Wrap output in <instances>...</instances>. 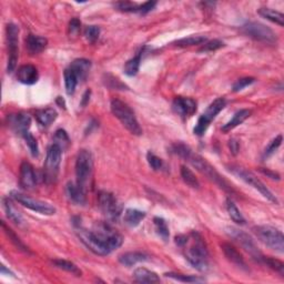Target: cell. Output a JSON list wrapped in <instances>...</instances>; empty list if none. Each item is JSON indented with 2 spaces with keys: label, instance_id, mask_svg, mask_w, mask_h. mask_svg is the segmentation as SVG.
Masks as SVG:
<instances>
[{
  "label": "cell",
  "instance_id": "34",
  "mask_svg": "<svg viewBox=\"0 0 284 284\" xmlns=\"http://www.w3.org/2000/svg\"><path fill=\"white\" fill-rule=\"evenodd\" d=\"M180 174H181L183 181L186 182L188 186L193 188V189H199V187H200L199 180L197 179V176L194 175L193 172L191 171L189 168H187L186 166H182L181 170H180Z\"/></svg>",
  "mask_w": 284,
  "mask_h": 284
},
{
  "label": "cell",
  "instance_id": "2",
  "mask_svg": "<svg viewBox=\"0 0 284 284\" xmlns=\"http://www.w3.org/2000/svg\"><path fill=\"white\" fill-rule=\"evenodd\" d=\"M184 160H187L188 162H190L192 166L203 174L205 175L208 176L209 179L212 180L214 183H217L219 187L222 188V189L228 191V192H233L232 187L226 182V180L223 178V176L220 175V174L216 170V168L211 166V164L206 161L205 159H203L201 156L195 155V153L192 152V150H189V152L187 153V156L184 157Z\"/></svg>",
  "mask_w": 284,
  "mask_h": 284
},
{
  "label": "cell",
  "instance_id": "23",
  "mask_svg": "<svg viewBox=\"0 0 284 284\" xmlns=\"http://www.w3.org/2000/svg\"><path fill=\"white\" fill-rule=\"evenodd\" d=\"M133 278L139 283H159L160 278L156 272L145 268H139L133 272Z\"/></svg>",
  "mask_w": 284,
  "mask_h": 284
},
{
  "label": "cell",
  "instance_id": "24",
  "mask_svg": "<svg viewBox=\"0 0 284 284\" xmlns=\"http://www.w3.org/2000/svg\"><path fill=\"white\" fill-rule=\"evenodd\" d=\"M251 116V111L248 110V109H242L240 111H237V112L234 114L233 118L230 120L229 122H226V124L222 126V131L223 132H229L233 130L234 128H237V126L242 124L247 119Z\"/></svg>",
  "mask_w": 284,
  "mask_h": 284
},
{
  "label": "cell",
  "instance_id": "41",
  "mask_svg": "<svg viewBox=\"0 0 284 284\" xmlns=\"http://www.w3.org/2000/svg\"><path fill=\"white\" fill-rule=\"evenodd\" d=\"M282 140H283V138H282L281 134H279L278 137H275L274 139L270 142V144H268V147L266 148V150H264L263 158L266 159V158H268V157H271L272 155H273V153L278 150L280 145H281Z\"/></svg>",
  "mask_w": 284,
  "mask_h": 284
},
{
  "label": "cell",
  "instance_id": "18",
  "mask_svg": "<svg viewBox=\"0 0 284 284\" xmlns=\"http://www.w3.org/2000/svg\"><path fill=\"white\" fill-rule=\"evenodd\" d=\"M221 248H222V251H223L224 253V255L226 256V259H228L230 262L236 264L237 267L242 268V270H248L247 263H245L243 256L240 254V252L237 251L233 245H231L230 243H222Z\"/></svg>",
  "mask_w": 284,
  "mask_h": 284
},
{
  "label": "cell",
  "instance_id": "52",
  "mask_svg": "<svg viewBox=\"0 0 284 284\" xmlns=\"http://www.w3.org/2000/svg\"><path fill=\"white\" fill-rule=\"evenodd\" d=\"M229 148H230V150H231L232 155L237 156V152H239V150H240V143L236 139H231L229 141Z\"/></svg>",
  "mask_w": 284,
  "mask_h": 284
},
{
  "label": "cell",
  "instance_id": "49",
  "mask_svg": "<svg viewBox=\"0 0 284 284\" xmlns=\"http://www.w3.org/2000/svg\"><path fill=\"white\" fill-rule=\"evenodd\" d=\"M147 160H148L149 166H150L155 171L160 170V169L162 168V166H163V161L161 160L158 156H156L155 153H152V152H148Z\"/></svg>",
  "mask_w": 284,
  "mask_h": 284
},
{
  "label": "cell",
  "instance_id": "29",
  "mask_svg": "<svg viewBox=\"0 0 284 284\" xmlns=\"http://www.w3.org/2000/svg\"><path fill=\"white\" fill-rule=\"evenodd\" d=\"M258 13L260 16H262L263 18L268 19V20L274 22V24L279 25L280 27L284 26V15L279 13V11L273 10L271 8H261L259 9Z\"/></svg>",
  "mask_w": 284,
  "mask_h": 284
},
{
  "label": "cell",
  "instance_id": "10",
  "mask_svg": "<svg viewBox=\"0 0 284 284\" xmlns=\"http://www.w3.org/2000/svg\"><path fill=\"white\" fill-rule=\"evenodd\" d=\"M242 32L252 39L258 40L264 44L273 45L276 42V34L272 29L260 22H248L242 26Z\"/></svg>",
  "mask_w": 284,
  "mask_h": 284
},
{
  "label": "cell",
  "instance_id": "4",
  "mask_svg": "<svg viewBox=\"0 0 284 284\" xmlns=\"http://www.w3.org/2000/svg\"><path fill=\"white\" fill-rule=\"evenodd\" d=\"M94 172V159L89 150L81 149L77 156L76 161V175L77 183L87 190V187L90 186V181Z\"/></svg>",
  "mask_w": 284,
  "mask_h": 284
},
{
  "label": "cell",
  "instance_id": "11",
  "mask_svg": "<svg viewBox=\"0 0 284 284\" xmlns=\"http://www.w3.org/2000/svg\"><path fill=\"white\" fill-rule=\"evenodd\" d=\"M6 32L7 42H8V64H7V71L11 74L16 69L18 61L19 27L15 24H8Z\"/></svg>",
  "mask_w": 284,
  "mask_h": 284
},
{
  "label": "cell",
  "instance_id": "36",
  "mask_svg": "<svg viewBox=\"0 0 284 284\" xmlns=\"http://www.w3.org/2000/svg\"><path fill=\"white\" fill-rule=\"evenodd\" d=\"M140 63H141V53H138L136 57H133L132 59L128 60L125 64V74L126 76H136L139 71L140 68Z\"/></svg>",
  "mask_w": 284,
  "mask_h": 284
},
{
  "label": "cell",
  "instance_id": "15",
  "mask_svg": "<svg viewBox=\"0 0 284 284\" xmlns=\"http://www.w3.org/2000/svg\"><path fill=\"white\" fill-rule=\"evenodd\" d=\"M172 109L180 117H191L197 111V101L193 100L192 98L176 97L172 102Z\"/></svg>",
  "mask_w": 284,
  "mask_h": 284
},
{
  "label": "cell",
  "instance_id": "28",
  "mask_svg": "<svg viewBox=\"0 0 284 284\" xmlns=\"http://www.w3.org/2000/svg\"><path fill=\"white\" fill-rule=\"evenodd\" d=\"M3 206H5L7 217H8L10 220L15 222L16 224L21 225L22 222H24V219H22V216L17 210L16 206L13 205L11 200H9V198H6L5 200H3Z\"/></svg>",
  "mask_w": 284,
  "mask_h": 284
},
{
  "label": "cell",
  "instance_id": "19",
  "mask_svg": "<svg viewBox=\"0 0 284 284\" xmlns=\"http://www.w3.org/2000/svg\"><path fill=\"white\" fill-rule=\"evenodd\" d=\"M67 194L70 200L78 205H84L87 203L86 190L80 187L78 183L69 182L67 184Z\"/></svg>",
  "mask_w": 284,
  "mask_h": 284
},
{
  "label": "cell",
  "instance_id": "6",
  "mask_svg": "<svg viewBox=\"0 0 284 284\" xmlns=\"http://www.w3.org/2000/svg\"><path fill=\"white\" fill-rule=\"evenodd\" d=\"M229 169L233 174L239 176V178L241 180H243L245 183H248L249 186H251V187L254 188V189L258 190L264 198L268 199V200H270L271 202H273V203H278V200H276L275 195H273V193H272L271 191L266 187V184L261 181L260 179H258V176H256L255 174H253L251 171H249V170H247V169L239 167V166H231Z\"/></svg>",
  "mask_w": 284,
  "mask_h": 284
},
{
  "label": "cell",
  "instance_id": "25",
  "mask_svg": "<svg viewBox=\"0 0 284 284\" xmlns=\"http://www.w3.org/2000/svg\"><path fill=\"white\" fill-rule=\"evenodd\" d=\"M57 117H58V113H57V111L52 108H46L36 111L37 121L39 122L42 126H49L56 120Z\"/></svg>",
  "mask_w": 284,
  "mask_h": 284
},
{
  "label": "cell",
  "instance_id": "1",
  "mask_svg": "<svg viewBox=\"0 0 284 284\" xmlns=\"http://www.w3.org/2000/svg\"><path fill=\"white\" fill-rule=\"evenodd\" d=\"M181 248L184 249V256L197 270L205 272L209 268V253L203 237L197 232L187 237V241Z\"/></svg>",
  "mask_w": 284,
  "mask_h": 284
},
{
  "label": "cell",
  "instance_id": "5",
  "mask_svg": "<svg viewBox=\"0 0 284 284\" xmlns=\"http://www.w3.org/2000/svg\"><path fill=\"white\" fill-rule=\"evenodd\" d=\"M253 232L267 247L280 253L284 252V237L280 230L271 225H258L253 228Z\"/></svg>",
  "mask_w": 284,
  "mask_h": 284
},
{
  "label": "cell",
  "instance_id": "9",
  "mask_svg": "<svg viewBox=\"0 0 284 284\" xmlns=\"http://www.w3.org/2000/svg\"><path fill=\"white\" fill-rule=\"evenodd\" d=\"M98 203L102 213L109 221L116 222L119 220L122 212V206L112 193L100 191L98 194Z\"/></svg>",
  "mask_w": 284,
  "mask_h": 284
},
{
  "label": "cell",
  "instance_id": "30",
  "mask_svg": "<svg viewBox=\"0 0 284 284\" xmlns=\"http://www.w3.org/2000/svg\"><path fill=\"white\" fill-rule=\"evenodd\" d=\"M206 42V37L205 36H190L187 38H182L178 41L174 42L176 47L186 48V47H192V46L203 45Z\"/></svg>",
  "mask_w": 284,
  "mask_h": 284
},
{
  "label": "cell",
  "instance_id": "38",
  "mask_svg": "<svg viewBox=\"0 0 284 284\" xmlns=\"http://www.w3.org/2000/svg\"><path fill=\"white\" fill-rule=\"evenodd\" d=\"M53 143L58 145L61 150L64 151L70 144V139H69L67 132L63 129L57 130L55 133V137H53Z\"/></svg>",
  "mask_w": 284,
  "mask_h": 284
},
{
  "label": "cell",
  "instance_id": "44",
  "mask_svg": "<svg viewBox=\"0 0 284 284\" xmlns=\"http://www.w3.org/2000/svg\"><path fill=\"white\" fill-rule=\"evenodd\" d=\"M114 7H116L118 10L124 11V13H138V11H139V5H137V3L131 1L117 2Z\"/></svg>",
  "mask_w": 284,
  "mask_h": 284
},
{
  "label": "cell",
  "instance_id": "53",
  "mask_svg": "<svg viewBox=\"0 0 284 284\" xmlns=\"http://www.w3.org/2000/svg\"><path fill=\"white\" fill-rule=\"evenodd\" d=\"M260 171L262 172L263 174L268 175V178H271V179H273V180H280V174H276V172H273V171L268 170V169H260Z\"/></svg>",
  "mask_w": 284,
  "mask_h": 284
},
{
  "label": "cell",
  "instance_id": "35",
  "mask_svg": "<svg viewBox=\"0 0 284 284\" xmlns=\"http://www.w3.org/2000/svg\"><path fill=\"white\" fill-rule=\"evenodd\" d=\"M226 210H228V213L230 218L236 222L237 224H244L245 223V219L243 218L242 214H241L240 210L237 208V205H234L232 200H226Z\"/></svg>",
  "mask_w": 284,
  "mask_h": 284
},
{
  "label": "cell",
  "instance_id": "13",
  "mask_svg": "<svg viewBox=\"0 0 284 284\" xmlns=\"http://www.w3.org/2000/svg\"><path fill=\"white\" fill-rule=\"evenodd\" d=\"M78 237L81 242L86 245V247L89 249L91 252H94L95 254L97 255H108L110 254V251L106 245H103L100 241H99L92 231H88L86 229L79 228L78 231Z\"/></svg>",
  "mask_w": 284,
  "mask_h": 284
},
{
  "label": "cell",
  "instance_id": "37",
  "mask_svg": "<svg viewBox=\"0 0 284 284\" xmlns=\"http://www.w3.org/2000/svg\"><path fill=\"white\" fill-rule=\"evenodd\" d=\"M153 223H155L157 233H158L164 241H168L169 236H170V232H169V228H168L166 220L162 218L156 217L155 219H153Z\"/></svg>",
  "mask_w": 284,
  "mask_h": 284
},
{
  "label": "cell",
  "instance_id": "40",
  "mask_svg": "<svg viewBox=\"0 0 284 284\" xmlns=\"http://www.w3.org/2000/svg\"><path fill=\"white\" fill-rule=\"evenodd\" d=\"M262 262L266 263L267 266L270 267L271 268H273V270L275 272H278L281 276L284 275V264L282 261L274 258H267V256H263Z\"/></svg>",
  "mask_w": 284,
  "mask_h": 284
},
{
  "label": "cell",
  "instance_id": "42",
  "mask_svg": "<svg viewBox=\"0 0 284 284\" xmlns=\"http://www.w3.org/2000/svg\"><path fill=\"white\" fill-rule=\"evenodd\" d=\"M22 137H24L27 144H28L30 151H32V155L33 157H37L39 155V147H38V142L36 140V138H34L29 131L26 132Z\"/></svg>",
  "mask_w": 284,
  "mask_h": 284
},
{
  "label": "cell",
  "instance_id": "31",
  "mask_svg": "<svg viewBox=\"0 0 284 284\" xmlns=\"http://www.w3.org/2000/svg\"><path fill=\"white\" fill-rule=\"evenodd\" d=\"M1 225H2V229L5 230L6 234H7V236H8L9 240L15 244V247H16L18 249V250H20L22 252L28 253V254H30V251H29L28 247H26V245L24 244V242H22V241L20 239H19V237L16 236V233H15L10 228H8V226H7L5 224V222H2Z\"/></svg>",
  "mask_w": 284,
  "mask_h": 284
},
{
  "label": "cell",
  "instance_id": "43",
  "mask_svg": "<svg viewBox=\"0 0 284 284\" xmlns=\"http://www.w3.org/2000/svg\"><path fill=\"white\" fill-rule=\"evenodd\" d=\"M224 46V42L219 40V39H213V40H210L208 42H205V44L202 45V47L200 48V52H210V51H216L218 49L222 48Z\"/></svg>",
  "mask_w": 284,
  "mask_h": 284
},
{
  "label": "cell",
  "instance_id": "12",
  "mask_svg": "<svg viewBox=\"0 0 284 284\" xmlns=\"http://www.w3.org/2000/svg\"><path fill=\"white\" fill-rule=\"evenodd\" d=\"M226 233L229 234V237H231L232 239L236 240L237 242H239L241 247H242L253 259H255L256 261H262L263 254L259 251L254 241L249 237V234L236 228H226Z\"/></svg>",
  "mask_w": 284,
  "mask_h": 284
},
{
  "label": "cell",
  "instance_id": "3",
  "mask_svg": "<svg viewBox=\"0 0 284 284\" xmlns=\"http://www.w3.org/2000/svg\"><path fill=\"white\" fill-rule=\"evenodd\" d=\"M110 107L113 116L121 122L122 126L130 133L134 134V136H141L142 129L137 120L136 114H134L133 110L126 102L119 100V99H113L111 101Z\"/></svg>",
  "mask_w": 284,
  "mask_h": 284
},
{
  "label": "cell",
  "instance_id": "48",
  "mask_svg": "<svg viewBox=\"0 0 284 284\" xmlns=\"http://www.w3.org/2000/svg\"><path fill=\"white\" fill-rule=\"evenodd\" d=\"M106 86H108L111 89H118V90H125L126 89V86L125 83H122L118 78L107 75V80H105Z\"/></svg>",
  "mask_w": 284,
  "mask_h": 284
},
{
  "label": "cell",
  "instance_id": "33",
  "mask_svg": "<svg viewBox=\"0 0 284 284\" xmlns=\"http://www.w3.org/2000/svg\"><path fill=\"white\" fill-rule=\"evenodd\" d=\"M52 263L55 264V266L60 268V270H63V271H67L69 273H72L77 276H80L81 275V271H80V268L76 266L75 263L70 262V261H67V260H53Z\"/></svg>",
  "mask_w": 284,
  "mask_h": 284
},
{
  "label": "cell",
  "instance_id": "17",
  "mask_svg": "<svg viewBox=\"0 0 284 284\" xmlns=\"http://www.w3.org/2000/svg\"><path fill=\"white\" fill-rule=\"evenodd\" d=\"M17 79L24 84H33L38 81L39 79V75H38V70L36 67L32 64H24L18 69L17 71Z\"/></svg>",
  "mask_w": 284,
  "mask_h": 284
},
{
  "label": "cell",
  "instance_id": "27",
  "mask_svg": "<svg viewBox=\"0 0 284 284\" xmlns=\"http://www.w3.org/2000/svg\"><path fill=\"white\" fill-rule=\"evenodd\" d=\"M145 218V213L137 209H126L125 212L124 221L126 225L134 228L139 225L140 222Z\"/></svg>",
  "mask_w": 284,
  "mask_h": 284
},
{
  "label": "cell",
  "instance_id": "47",
  "mask_svg": "<svg viewBox=\"0 0 284 284\" xmlns=\"http://www.w3.org/2000/svg\"><path fill=\"white\" fill-rule=\"evenodd\" d=\"M68 30H69V36L70 37L76 38V37L79 36L80 30H81V22H80L78 18L71 19L70 22H69Z\"/></svg>",
  "mask_w": 284,
  "mask_h": 284
},
{
  "label": "cell",
  "instance_id": "46",
  "mask_svg": "<svg viewBox=\"0 0 284 284\" xmlns=\"http://www.w3.org/2000/svg\"><path fill=\"white\" fill-rule=\"evenodd\" d=\"M211 122L206 120V119L201 116L200 118H199V120L197 122V125H195L194 129H193V132L194 134H197V136H203L205 134V132L206 131V129L209 128Z\"/></svg>",
  "mask_w": 284,
  "mask_h": 284
},
{
  "label": "cell",
  "instance_id": "20",
  "mask_svg": "<svg viewBox=\"0 0 284 284\" xmlns=\"http://www.w3.org/2000/svg\"><path fill=\"white\" fill-rule=\"evenodd\" d=\"M48 40L44 37L34 36V34H29L26 38V48L30 55H38L42 52L47 47Z\"/></svg>",
  "mask_w": 284,
  "mask_h": 284
},
{
  "label": "cell",
  "instance_id": "7",
  "mask_svg": "<svg viewBox=\"0 0 284 284\" xmlns=\"http://www.w3.org/2000/svg\"><path fill=\"white\" fill-rule=\"evenodd\" d=\"M63 152V151L55 143L49 147L44 166V179L47 183L56 182L58 178Z\"/></svg>",
  "mask_w": 284,
  "mask_h": 284
},
{
  "label": "cell",
  "instance_id": "55",
  "mask_svg": "<svg viewBox=\"0 0 284 284\" xmlns=\"http://www.w3.org/2000/svg\"><path fill=\"white\" fill-rule=\"evenodd\" d=\"M57 102L58 103H60V106H61V108H66V103H64V101H63V99L61 98V97H58V99H57Z\"/></svg>",
  "mask_w": 284,
  "mask_h": 284
},
{
  "label": "cell",
  "instance_id": "51",
  "mask_svg": "<svg viewBox=\"0 0 284 284\" xmlns=\"http://www.w3.org/2000/svg\"><path fill=\"white\" fill-rule=\"evenodd\" d=\"M156 6H157L156 1H147V2L142 3L141 6H139V11H138V13H140L142 15L148 14V13H150V11L155 8Z\"/></svg>",
  "mask_w": 284,
  "mask_h": 284
},
{
  "label": "cell",
  "instance_id": "21",
  "mask_svg": "<svg viewBox=\"0 0 284 284\" xmlns=\"http://www.w3.org/2000/svg\"><path fill=\"white\" fill-rule=\"evenodd\" d=\"M91 67V63L87 59H76L71 63L70 68L72 71L75 72V75L78 78V81H83L87 78L88 74H89Z\"/></svg>",
  "mask_w": 284,
  "mask_h": 284
},
{
  "label": "cell",
  "instance_id": "39",
  "mask_svg": "<svg viewBox=\"0 0 284 284\" xmlns=\"http://www.w3.org/2000/svg\"><path fill=\"white\" fill-rule=\"evenodd\" d=\"M167 278H171L176 281L184 282V283H198V282H205V279L198 278L195 275H184L179 273H174V272H169V273L164 274Z\"/></svg>",
  "mask_w": 284,
  "mask_h": 284
},
{
  "label": "cell",
  "instance_id": "54",
  "mask_svg": "<svg viewBox=\"0 0 284 284\" xmlns=\"http://www.w3.org/2000/svg\"><path fill=\"white\" fill-rule=\"evenodd\" d=\"M90 95H91V91L90 90H87L86 92H84L83 97H82V100H81V106H86L88 101H89L90 99Z\"/></svg>",
  "mask_w": 284,
  "mask_h": 284
},
{
  "label": "cell",
  "instance_id": "26",
  "mask_svg": "<svg viewBox=\"0 0 284 284\" xmlns=\"http://www.w3.org/2000/svg\"><path fill=\"white\" fill-rule=\"evenodd\" d=\"M226 105V101L224 98H218L214 100L211 105L208 107V109L205 110V112L202 114L208 121H212L214 118H216L219 113L221 112L222 110L224 109Z\"/></svg>",
  "mask_w": 284,
  "mask_h": 284
},
{
  "label": "cell",
  "instance_id": "50",
  "mask_svg": "<svg viewBox=\"0 0 284 284\" xmlns=\"http://www.w3.org/2000/svg\"><path fill=\"white\" fill-rule=\"evenodd\" d=\"M254 81H255V79H254V78H252V77H247V78L239 79L236 83L233 84L232 90H233V92L241 91V90H243L245 87L250 86V84H252Z\"/></svg>",
  "mask_w": 284,
  "mask_h": 284
},
{
  "label": "cell",
  "instance_id": "16",
  "mask_svg": "<svg viewBox=\"0 0 284 284\" xmlns=\"http://www.w3.org/2000/svg\"><path fill=\"white\" fill-rule=\"evenodd\" d=\"M20 186L26 190H32L36 187L37 179L33 168L29 162H22L20 166Z\"/></svg>",
  "mask_w": 284,
  "mask_h": 284
},
{
  "label": "cell",
  "instance_id": "45",
  "mask_svg": "<svg viewBox=\"0 0 284 284\" xmlns=\"http://www.w3.org/2000/svg\"><path fill=\"white\" fill-rule=\"evenodd\" d=\"M99 34H100V28L98 26H88L86 30H84V36H86L87 40L91 42V44L97 41Z\"/></svg>",
  "mask_w": 284,
  "mask_h": 284
},
{
  "label": "cell",
  "instance_id": "32",
  "mask_svg": "<svg viewBox=\"0 0 284 284\" xmlns=\"http://www.w3.org/2000/svg\"><path fill=\"white\" fill-rule=\"evenodd\" d=\"M64 84H66V91L68 95H74L76 90L77 84H78V78L75 75V72L71 70L70 68H68L64 70Z\"/></svg>",
  "mask_w": 284,
  "mask_h": 284
},
{
  "label": "cell",
  "instance_id": "22",
  "mask_svg": "<svg viewBox=\"0 0 284 284\" xmlns=\"http://www.w3.org/2000/svg\"><path fill=\"white\" fill-rule=\"evenodd\" d=\"M149 256L145 254V253L142 252H126L124 253L119 256V262H120L122 266L125 267H132L136 266L137 263L139 262H144V261H148Z\"/></svg>",
  "mask_w": 284,
  "mask_h": 284
},
{
  "label": "cell",
  "instance_id": "8",
  "mask_svg": "<svg viewBox=\"0 0 284 284\" xmlns=\"http://www.w3.org/2000/svg\"><path fill=\"white\" fill-rule=\"evenodd\" d=\"M10 197L18 203H20L21 205L26 206L27 209L34 211V212L45 214V216H53L56 213V208L53 205L45 201L29 197V195L19 192V191H11Z\"/></svg>",
  "mask_w": 284,
  "mask_h": 284
},
{
  "label": "cell",
  "instance_id": "14",
  "mask_svg": "<svg viewBox=\"0 0 284 284\" xmlns=\"http://www.w3.org/2000/svg\"><path fill=\"white\" fill-rule=\"evenodd\" d=\"M7 121H8L9 128L21 136L28 132L30 126H32V118L29 114L24 112L9 114L7 117Z\"/></svg>",
  "mask_w": 284,
  "mask_h": 284
}]
</instances>
